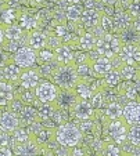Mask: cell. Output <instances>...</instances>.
Here are the masks:
<instances>
[{
	"label": "cell",
	"mask_w": 140,
	"mask_h": 156,
	"mask_svg": "<svg viewBox=\"0 0 140 156\" xmlns=\"http://www.w3.org/2000/svg\"><path fill=\"white\" fill-rule=\"evenodd\" d=\"M13 62V57L10 55L9 53L3 50V48H0V68H6L9 64Z\"/></svg>",
	"instance_id": "38"
},
{
	"label": "cell",
	"mask_w": 140,
	"mask_h": 156,
	"mask_svg": "<svg viewBox=\"0 0 140 156\" xmlns=\"http://www.w3.org/2000/svg\"><path fill=\"white\" fill-rule=\"evenodd\" d=\"M40 83H42V75L38 68L24 69L20 79V84L24 90H36Z\"/></svg>",
	"instance_id": "8"
},
{
	"label": "cell",
	"mask_w": 140,
	"mask_h": 156,
	"mask_svg": "<svg viewBox=\"0 0 140 156\" xmlns=\"http://www.w3.org/2000/svg\"><path fill=\"white\" fill-rule=\"evenodd\" d=\"M132 25H133V28L137 30V32L140 33V17H137V18H134L133 20V22H132Z\"/></svg>",
	"instance_id": "44"
},
{
	"label": "cell",
	"mask_w": 140,
	"mask_h": 156,
	"mask_svg": "<svg viewBox=\"0 0 140 156\" xmlns=\"http://www.w3.org/2000/svg\"><path fill=\"white\" fill-rule=\"evenodd\" d=\"M92 65H93V71H94L96 76H97L98 79L104 77L105 75H108L112 69H115L112 58H108V57H98L97 59L92 61Z\"/></svg>",
	"instance_id": "14"
},
{
	"label": "cell",
	"mask_w": 140,
	"mask_h": 156,
	"mask_svg": "<svg viewBox=\"0 0 140 156\" xmlns=\"http://www.w3.org/2000/svg\"><path fill=\"white\" fill-rule=\"evenodd\" d=\"M122 47H123V43L118 35H115V33H105L101 37H98L96 51L101 57L115 58V57L119 55Z\"/></svg>",
	"instance_id": "3"
},
{
	"label": "cell",
	"mask_w": 140,
	"mask_h": 156,
	"mask_svg": "<svg viewBox=\"0 0 140 156\" xmlns=\"http://www.w3.org/2000/svg\"><path fill=\"white\" fill-rule=\"evenodd\" d=\"M103 156H125V152H123L121 145L111 141L108 144H105L104 151H103Z\"/></svg>",
	"instance_id": "30"
},
{
	"label": "cell",
	"mask_w": 140,
	"mask_h": 156,
	"mask_svg": "<svg viewBox=\"0 0 140 156\" xmlns=\"http://www.w3.org/2000/svg\"><path fill=\"white\" fill-rule=\"evenodd\" d=\"M97 41H98V37L94 33L86 32L78 39V46H79V48H82L85 51H93V50H96Z\"/></svg>",
	"instance_id": "20"
},
{
	"label": "cell",
	"mask_w": 140,
	"mask_h": 156,
	"mask_svg": "<svg viewBox=\"0 0 140 156\" xmlns=\"http://www.w3.org/2000/svg\"><path fill=\"white\" fill-rule=\"evenodd\" d=\"M86 156H97V155H86Z\"/></svg>",
	"instance_id": "50"
},
{
	"label": "cell",
	"mask_w": 140,
	"mask_h": 156,
	"mask_svg": "<svg viewBox=\"0 0 140 156\" xmlns=\"http://www.w3.org/2000/svg\"><path fill=\"white\" fill-rule=\"evenodd\" d=\"M56 36L57 37H60L61 40H65L67 36H69V29L67 25L61 24V25H57L56 28Z\"/></svg>",
	"instance_id": "39"
},
{
	"label": "cell",
	"mask_w": 140,
	"mask_h": 156,
	"mask_svg": "<svg viewBox=\"0 0 140 156\" xmlns=\"http://www.w3.org/2000/svg\"><path fill=\"white\" fill-rule=\"evenodd\" d=\"M38 59H40L42 62H45V64H47V62H51L56 59V57H54V51L51 50H42V51H38Z\"/></svg>",
	"instance_id": "34"
},
{
	"label": "cell",
	"mask_w": 140,
	"mask_h": 156,
	"mask_svg": "<svg viewBox=\"0 0 140 156\" xmlns=\"http://www.w3.org/2000/svg\"><path fill=\"white\" fill-rule=\"evenodd\" d=\"M128 142L132 144L133 147H140V124L132 126L131 129H129Z\"/></svg>",
	"instance_id": "31"
},
{
	"label": "cell",
	"mask_w": 140,
	"mask_h": 156,
	"mask_svg": "<svg viewBox=\"0 0 140 156\" xmlns=\"http://www.w3.org/2000/svg\"><path fill=\"white\" fill-rule=\"evenodd\" d=\"M83 10L85 9L81 4H69L65 9V18L72 22H78V21H81Z\"/></svg>",
	"instance_id": "26"
},
{
	"label": "cell",
	"mask_w": 140,
	"mask_h": 156,
	"mask_svg": "<svg viewBox=\"0 0 140 156\" xmlns=\"http://www.w3.org/2000/svg\"><path fill=\"white\" fill-rule=\"evenodd\" d=\"M14 84L9 82L0 83V106L11 105V102L15 100Z\"/></svg>",
	"instance_id": "17"
},
{
	"label": "cell",
	"mask_w": 140,
	"mask_h": 156,
	"mask_svg": "<svg viewBox=\"0 0 140 156\" xmlns=\"http://www.w3.org/2000/svg\"><path fill=\"white\" fill-rule=\"evenodd\" d=\"M54 57L58 61L60 65H69L75 64V53L72 51L71 44L63 43L60 47L54 50Z\"/></svg>",
	"instance_id": "15"
},
{
	"label": "cell",
	"mask_w": 140,
	"mask_h": 156,
	"mask_svg": "<svg viewBox=\"0 0 140 156\" xmlns=\"http://www.w3.org/2000/svg\"><path fill=\"white\" fill-rule=\"evenodd\" d=\"M36 93V98L40 104H54L58 97L60 93V87H57L54 83L43 80L39 87L35 90Z\"/></svg>",
	"instance_id": "6"
},
{
	"label": "cell",
	"mask_w": 140,
	"mask_h": 156,
	"mask_svg": "<svg viewBox=\"0 0 140 156\" xmlns=\"http://www.w3.org/2000/svg\"><path fill=\"white\" fill-rule=\"evenodd\" d=\"M122 118L129 126L140 124V101H129L123 106Z\"/></svg>",
	"instance_id": "10"
},
{
	"label": "cell",
	"mask_w": 140,
	"mask_h": 156,
	"mask_svg": "<svg viewBox=\"0 0 140 156\" xmlns=\"http://www.w3.org/2000/svg\"><path fill=\"white\" fill-rule=\"evenodd\" d=\"M4 69V76H6V82L9 83H13V84H15V83H20V79H21V75L22 72H24V69L20 68L18 65H15L14 62H11V64H9Z\"/></svg>",
	"instance_id": "22"
},
{
	"label": "cell",
	"mask_w": 140,
	"mask_h": 156,
	"mask_svg": "<svg viewBox=\"0 0 140 156\" xmlns=\"http://www.w3.org/2000/svg\"><path fill=\"white\" fill-rule=\"evenodd\" d=\"M81 2H83V0H65V3L68 4V6L69 4H79Z\"/></svg>",
	"instance_id": "47"
},
{
	"label": "cell",
	"mask_w": 140,
	"mask_h": 156,
	"mask_svg": "<svg viewBox=\"0 0 140 156\" xmlns=\"http://www.w3.org/2000/svg\"><path fill=\"white\" fill-rule=\"evenodd\" d=\"M31 2H32V4H43L47 0H31Z\"/></svg>",
	"instance_id": "49"
},
{
	"label": "cell",
	"mask_w": 140,
	"mask_h": 156,
	"mask_svg": "<svg viewBox=\"0 0 140 156\" xmlns=\"http://www.w3.org/2000/svg\"><path fill=\"white\" fill-rule=\"evenodd\" d=\"M7 7V4L6 3H3L2 0H0V15H2V12H3V10Z\"/></svg>",
	"instance_id": "48"
},
{
	"label": "cell",
	"mask_w": 140,
	"mask_h": 156,
	"mask_svg": "<svg viewBox=\"0 0 140 156\" xmlns=\"http://www.w3.org/2000/svg\"><path fill=\"white\" fill-rule=\"evenodd\" d=\"M6 82V76H4V69L0 68V83Z\"/></svg>",
	"instance_id": "46"
},
{
	"label": "cell",
	"mask_w": 140,
	"mask_h": 156,
	"mask_svg": "<svg viewBox=\"0 0 140 156\" xmlns=\"http://www.w3.org/2000/svg\"><path fill=\"white\" fill-rule=\"evenodd\" d=\"M53 83L60 87L61 90H75V87L79 83V76H78L76 65H60L56 69V72L51 76Z\"/></svg>",
	"instance_id": "2"
},
{
	"label": "cell",
	"mask_w": 140,
	"mask_h": 156,
	"mask_svg": "<svg viewBox=\"0 0 140 156\" xmlns=\"http://www.w3.org/2000/svg\"><path fill=\"white\" fill-rule=\"evenodd\" d=\"M119 37L123 44H140V33L133 28V25H129L123 30L119 32Z\"/></svg>",
	"instance_id": "21"
},
{
	"label": "cell",
	"mask_w": 140,
	"mask_h": 156,
	"mask_svg": "<svg viewBox=\"0 0 140 156\" xmlns=\"http://www.w3.org/2000/svg\"><path fill=\"white\" fill-rule=\"evenodd\" d=\"M83 133L75 123L65 122L56 129V141L58 145L65 148H76L82 141Z\"/></svg>",
	"instance_id": "1"
},
{
	"label": "cell",
	"mask_w": 140,
	"mask_h": 156,
	"mask_svg": "<svg viewBox=\"0 0 140 156\" xmlns=\"http://www.w3.org/2000/svg\"><path fill=\"white\" fill-rule=\"evenodd\" d=\"M103 4H105V6H110V7H112L114 4H116L119 2V0H100Z\"/></svg>",
	"instance_id": "45"
},
{
	"label": "cell",
	"mask_w": 140,
	"mask_h": 156,
	"mask_svg": "<svg viewBox=\"0 0 140 156\" xmlns=\"http://www.w3.org/2000/svg\"><path fill=\"white\" fill-rule=\"evenodd\" d=\"M121 76L123 80H134L137 76L140 77V68L139 66H133V65H123L119 68Z\"/></svg>",
	"instance_id": "28"
},
{
	"label": "cell",
	"mask_w": 140,
	"mask_h": 156,
	"mask_svg": "<svg viewBox=\"0 0 140 156\" xmlns=\"http://www.w3.org/2000/svg\"><path fill=\"white\" fill-rule=\"evenodd\" d=\"M27 46H29L35 51H42L49 46V36L43 32L33 30L27 36Z\"/></svg>",
	"instance_id": "12"
},
{
	"label": "cell",
	"mask_w": 140,
	"mask_h": 156,
	"mask_svg": "<svg viewBox=\"0 0 140 156\" xmlns=\"http://www.w3.org/2000/svg\"><path fill=\"white\" fill-rule=\"evenodd\" d=\"M101 14L98 10L94 9H85L83 12H82V18H81V22L85 28H97L100 25V21H101Z\"/></svg>",
	"instance_id": "16"
},
{
	"label": "cell",
	"mask_w": 140,
	"mask_h": 156,
	"mask_svg": "<svg viewBox=\"0 0 140 156\" xmlns=\"http://www.w3.org/2000/svg\"><path fill=\"white\" fill-rule=\"evenodd\" d=\"M18 20H20V14L15 11V9L7 6L3 10L2 15H0V27H7V25L17 24Z\"/></svg>",
	"instance_id": "24"
},
{
	"label": "cell",
	"mask_w": 140,
	"mask_h": 156,
	"mask_svg": "<svg viewBox=\"0 0 140 156\" xmlns=\"http://www.w3.org/2000/svg\"><path fill=\"white\" fill-rule=\"evenodd\" d=\"M11 147V137L7 131L0 129V148Z\"/></svg>",
	"instance_id": "37"
},
{
	"label": "cell",
	"mask_w": 140,
	"mask_h": 156,
	"mask_svg": "<svg viewBox=\"0 0 140 156\" xmlns=\"http://www.w3.org/2000/svg\"><path fill=\"white\" fill-rule=\"evenodd\" d=\"M18 22H20V27L27 33L33 32V30H36V28H38V18H36L35 15L29 14V12H22V14L20 15Z\"/></svg>",
	"instance_id": "23"
},
{
	"label": "cell",
	"mask_w": 140,
	"mask_h": 156,
	"mask_svg": "<svg viewBox=\"0 0 140 156\" xmlns=\"http://www.w3.org/2000/svg\"><path fill=\"white\" fill-rule=\"evenodd\" d=\"M4 43H6V35H4L3 28L0 27V48L4 46Z\"/></svg>",
	"instance_id": "42"
},
{
	"label": "cell",
	"mask_w": 140,
	"mask_h": 156,
	"mask_svg": "<svg viewBox=\"0 0 140 156\" xmlns=\"http://www.w3.org/2000/svg\"><path fill=\"white\" fill-rule=\"evenodd\" d=\"M100 28L103 29L104 33H114V21L110 15L101 14V21H100Z\"/></svg>",
	"instance_id": "32"
},
{
	"label": "cell",
	"mask_w": 140,
	"mask_h": 156,
	"mask_svg": "<svg viewBox=\"0 0 140 156\" xmlns=\"http://www.w3.org/2000/svg\"><path fill=\"white\" fill-rule=\"evenodd\" d=\"M118 58L123 65L139 66L140 64V44H123Z\"/></svg>",
	"instance_id": "7"
},
{
	"label": "cell",
	"mask_w": 140,
	"mask_h": 156,
	"mask_svg": "<svg viewBox=\"0 0 140 156\" xmlns=\"http://www.w3.org/2000/svg\"><path fill=\"white\" fill-rule=\"evenodd\" d=\"M125 97H128L131 101H137V90L136 86H129L128 88L125 90Z\"/></svg>",
	"instance_id": "40"
},
{
	"label": "cell",
	"mask_w": 140,
	"mask_h": 156,
	"mask_svg": "<svg viewBox=\"0 0 140 156\" xmlns=\"http://www.w3.org/2000/svg\"><path fill=\"white\" fill-rule=\"evenodd\" d=\"M21 127V120L18 113L13 111H4L0 112V129L7 133H14L17 129Z\"/></svg>",
	"instance_id": "11"
},
{
	"label": "cell",
	"mask_w": 140,
	"mask_h": 156,
	"mask_svg": "<svg viewBox=\"0 0 140 156\" xmlns=\"http://www.w3.org/2000/svg\"><path fill=\"white\" fill-rule=\"evenodd\" d=\"M129 129H131V126L123 120V118L116 119V120H110L107 124V131L111 141L118 145H123L128 142Z\"/></svg>",
	"instance_id": "4"
},
{
	"label": "cell",
	"mask_w": 140,
	"mask_h": 156,
	"mask_svg": "<svg viewBox=\"0 0 140 156\" xmlns=\"http://www.w3.org/2000/svg\"><path fill=\"white\" fill-rule=\"evenodd\" d=\"M125 156H133V155H125Z\"/></svg>",
	"instance_id": "51"
},
{
	"label": "cell",
	"mask_w": 140,
	"mask_h": 156,
	"mask_svg": "<svg viewBox=\"0 0 140 156\" xmlns=\"http://www.w3.org/2000/svg\"><path fill=\"white\" fill-rule=\"evenodd\" d=\"M36 61H38V51L31 48L29 46L21 47L13 55V62L22 69L33 68V65L36 64Z\"/></svg>",
	"instance_id": "5"
},
{
	"label": "cell",
	"mask_w": 140,
	"mask_h": 156,
	"mask_svg": "<svg viewBox=\"0 0 140 156\" xmlns=\"http://www.w3.org/2000/svg\"><path fill=\"white\" fill-rule=\"evenodd\" d=\"M122 112H123V106L118 102H111L107 104L105 106V116L108 118V120H116V119H122Z\"/></svg>",
	"instance_id": "25"
},
{
	"label": "cell",
	"mask_w": 140,
	"mask_h": 156,
	"mask_svg": "<svg viewBox=\"0 0 140 156\" xmlns=\"http://www.w3.org/2000/svg\"><path fill=\"white\" fill-rule=\"evenodd\" d=\"M74 115L76 116L79 120H92L94 118V108L92 106L90 101L87 100H79L78 104L72 109Z\"/></svg>",
	"instance_id": "13"
},
{
	"label": "cell",
	"mask_w": 140,
	"mask_h": 156,
	"mask_svg": "<svg viewBox=\"0 0 140 156\" xmlns=\"http://www.w3.org/2000/svg\"><path fill=\"white\" fill-rule=\"evenodd\" d=\"M103 80H104V84L105 87H115V86H118L119 83L122 82V76H121V72H119V69H112V71L110 72L108 75H105L104 77H103Z\"/></svg>",
	"instance_id": "29"
},
{
	"label": "cell",
	"mask_w": 140,
	"mask_h": 156,
	"mask_svg": "<svg viewBox=\"0 0 140 156\" xmlns=\"http://www.w3.org/2000/svg\"><path fill=\"white\" fill-rule=\"evenodd\" d=\"M0 156H15V155L11 147H6V148H0Z\"/></svg>",
	"instance_id": "41"
},
{
	"label": "cell",
	"mask_w": 140,
	"mask_h": 156,
	"mask_svg": "<svg viewBox=\"0 0 140 156\" xmlns=\"http://www.w3.org/2000/svg\"><path fill=\"white\" fill-rule=\"evenodd\" d=\"M128 12L132 15V18L140 17V0H132L128 6Z\"/></svg>",
	"instance_id": "35"
},
{
	"label": "cell",
	"mask_w": 140,
	"mask_h": 156,
	"mask_svg": "<svg viewBox=\"0 0 140 156\" xmlns=\"http://www.w3.org/2000/svg\"><path fill=\"white\" fill-rule=\"evenodd\" d=\"M71 156H86V155L83 153V151H82V149H78V148H72Z\"/></svg>",
	"instance_id": "43"
},
{
	"label": "cell",
	"mask_w": 140,
	"mask_h": 156,
	"mask_svg": "<svg viewBox=\"0 0 140 156\" xmlns=\"http://www.w3.org/2000/svg\"><path fill=\"white\" fill-rule=\"evenodd\" d=\"M114 28H116V30H123L125 28H128L129 25H132L133 18L129 12L123 11V10H116L114 12Z\"/></svg>",
	"instance_id": "19"
},
{
	"label": "cell",
	"mask_w": 140,
	"mask_h": 156,
	"mask_svg": "<svg viewBox=\"0 0 140 156\" xmlns=\"http://www.w3.org/2000/svg\"><path fill=\"white\" fill-rule=\"evenodd\" d=\"M4 30L6 39L10 41H22L27 39L28 33L20 27V24H13V25H7V27H2Z\"/></svg>",
	"instance_id": "18"
},
{
	"label": "cell",
	"mask_w": 140,
	"mask_h": 156,
	"mask_svg": "<svg viewBox=\"0 0 140 156\" xmlns=\"http://www.w3.org/2000/svg\"><path fill=\"white\" fill-rule=\"evenodd\" d=\"M36 100H38V98H36V93H35V90H24V93H22V95H21V101H22V104L33 105Z\"/></svg>",
	"instance_id": "33"
},
{
	"label": "cell",
	"mask_w": 140,
	"mask_h": 156,
	"mask_svg": "<svg viewBox=\"0 0 140 156\" xmlns=\"http://www.w3.org/2000/svg\"><path fill=\"white\" fill-rule=\"evenodd\" d=\"M75 91H76L78 97L81 98V100H87V101H89L90 98L93 97V94H94L90 83L81 82V80H79V83H78L76 87H75Z\"/></svg>",
	"instance_id": "27"
},
{
	"label": "cell",
	"mask_w": 140,
	"mask_h": 156,
	"mask_svg": "<svg viewBox=\"0 0 140 156\" xmlns=\"http://www.w3.org/2000/svg\"><path fill=\"white\" fill-rule=\"evenodd\" d=\"M81 98L78 97L76 91L75 90H61L60 88V93H58V97L56 100V106L61 111H72L74 106L78 104V101Z\"/></svg>",
	"instance_id": "9"
},
{
	"label": "cell",
	"mask_w": 140,
	"mask_h": 156,
	"mask_svg": "<svg viewBox=\"0 0 140 156\" xmlns=\"http://www.w3.org/2000/svg\"><path fill=\"white\" fill-rule=\"evenodd\" d=\"M104 98H103V91H97L93 94V97L90 98V104H92V106L94 109H98V108H101V105L104 102Z\"/></svg>",
	"instance_id": "36"
}]
</instances>
